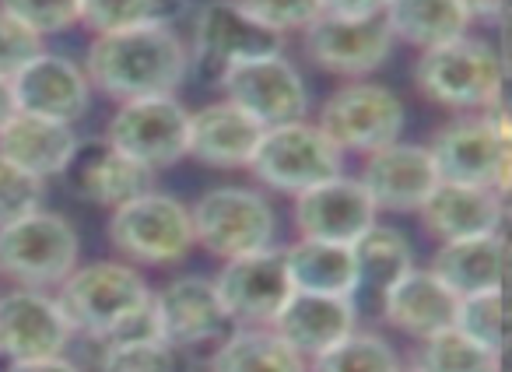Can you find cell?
Returning a JSON list of instances; mask_svg holds the SVG:
<instances>
[{"label": "cell", "mask_w": 512, "mask_h": 372, "mask_svg": "<svg viewBox=\"0 0 512 372\" xmlns=\"http://www.w3.org/2000/svg\"><path fill=\"white\" fill-rule=\"evenodd\" d=\"M190 71V53L169 25L99 36L88 50V85L116 102L172 95Z\"/></svg>", "instance_id": "1"}, {"label": "cell", "mask_w": 512, "mask_h": 372, "mask_svg": "<svg viewBox=\"0 0 512 372\" xmlns=\"http://www.w3.org/2000/svg\"><path fill=\"white\" fill-rule=\"evenodd\" d=\"M57 306L71 334H85L95 341H113V337L134 334V330H151L148 281L120 260H95V264L74 267L60 281Z\"/></svg>", "instance_id": "2"}, {"label": "cell", "mask_w": 512, "mask_h": 372, "mask_svg": "<svg viewBox=\"0 0 512 372\" xmlns=\"http://www.w3.org/2000/svg\"><path fill=\"white\" fill-rule=\"evenodd\" d=\"M428 155L442 183L488 186L505 197L512 165V134L502 102L481 116H460L446 123L428 144Z\"/></svg>", "instance_id": "3"}, {"label": "cell", "mask_w": 512, "mask_h": 372, "mask_svg": "<svg viewBox=\"0 0 512 372\" xmlns=\"http://www.w3.org/2000/svg\"><path fill=\"white\" fill-rule=\"evenodd\" d=\"M418 88L446 109H491L502 102L505 67L491 43L474 36L449 39L432 50H421L414 67Z\"/></svg>", "instance_id": "4"}, {"label": "cell", "mask_w": 512, "mask_h": 372, "mask_svg": "<svg viewBox=\"0 0 512 372\" xmlns=\"http://www.w3.org/2000/svg\"><path fill=\"white\" fill-rule=\"evenodd\" d=\"M249 172L278 194L299 197L309 186H320L327 179L341 176L344 151H337L334 141L316 123H278V127L264 130L253 158H249Z\"/></svg>", "instance_id": "5"}, {"label": "cell", "mask_w": 512, "mask_h": 372, "mask_svg": "<svg viewBox=\"0 0 512 372\" xmlns=\"http://www.w3.org/2000/svg\"><path fill=\"white\" fill-rule=\"evenodd\" d=\"M109 243L134 264L169 267L197 246L193 218L183 201L169 194H148L120 204L109 218Z\"/></svg>", "instance_id": "6"}, {"label": "cell", "mask_w": 512, "mask_h": 372, "mask_svg": "<svg viewBox=\"0 0 512 372\" xmlns=\"http://www.w3.org/2000/svg\"><path fill=\"white\" fill-rule=\"evenodd\" d=\"M78 250L74 225L43 208L0 225V274H8L22 288L60 285L78 267Z\"/></svg>", "instance_id": "7"}, {"label": "cell", "mask_w": 512, "mask_h": 372, "mask_svg": "<svg viewBox=\"0 0 512 372\" xmlns=\"http://www.w3.org/2000/svg\"><path fill=\"white\" fill-rule=\"evenodd\" d=\"M190 218L193 239L221 260L267 250L274 243V229H278L267 197H260L256 190H246V186L207 190L190 208Z\"/></svg>", "instance_id": "8"}, {"label": "cell", "mask_w": 512, "mask_h": 372, "mask_svg": "<svg viewBox=\"0 0 512 372\" xmlns=\"http://www.w3.org/2000/svg\"><path fill=\"white\" fill-rule=\"evenodd\" d=\"M316 127L334 141L337 151H376L386 148L404 130V102L376 81H351L337 88L320 109Z\"/></svg>", "instance_id": "9"}, {"label": "cell", "mask_w": 512, "mask_h": 372, "mask_svg": "<svg viewBox=\"0 0 512 372\" xmlns=\"http://www.w3.org/2000/svg\"><path fill=\"white\" fill-rule=\"evenodd\" d=\"M186 123L190 113L176 102V95L123 102L106 127V141L120 155L134 158L144 169H165L186 158Z\"/></svg>", "instance_id": "10"}, {"label": "cell", "mask_w": 512, "mask_h": 372, "mask_svg": "<svg viewBox=\"0 0 512 372\" xmlns=\"http://www.w3.org/2000/svg\"><path fill=\"white\" fill-rule=\"evenodd\" d=\"M221 88L232 106L253 116L260 127L302 120L309 113V88L292 60L260 57L221 71Z\"/></svg>", "instance_id": "11"}, {"label": "cell", "mask_w": 512, "mask_h": 372, "mask_svg": "<svg viewBox=\"0 0 512 372\" xmlns=\"http://www.w3.org/2000/svg\"><path fill=\"white\" fill-rule=\"evenodd\" d=\"M214 292H218L228 320L242 323V327H271L274 316L292 295L285 250L267 246V250L225 260L221 274L214 278Z\"/></svg>", "instance_id": "12"}, {"label": "cell", "mask_w": 512, "mask_h": 372, "mask_svg": "<svg viewBox=\"0 0 512 372\" xmlns=\"http://www.w3.org/2000/svg\"><path fill=\"white\" fill-rule=\"evenodd\" d=\"M302 43H306V57L316 67L330 74H344V78H358V74H372L386 64L393 53V32L383 15L376 18H330L320 15L302 29Z\"/></svg>", "instance_id": "13"}, {"label": "cell", "mask_w": 512, "mask_h": 372, "mask_svg": "<svg viewBox=\"0 0 512 372\" xmlns=\"http://www.w3.org/2000/svg\"><path fill=\"white\" fill-rule=\"evenodd\" d=\"M228 323L232 320L214 292V281L207 278L183 274V278L169 281L162 292H151L148 327L158 341H165L176 351L214 341L225 334Z\"/></svg>", "instance_id": "14"}, {"label": "cell", "mask_w": 512, "mask_h": 372, "mask_svg": "<svg viewBox=\"0 0 512 372\" xmlns=\"http://www.w3.org/2000/svg\"><path fill=\"white\" fill-rule=\"evenodd\" d=\"M193 50L200 60L225 71L260 57H278L285 50V36L256 22L239 0H211L193 22Z\"/></svg>", "instance_id": "15"}, {"label": "cell", "mask_w": 512, "mask_h": 372, "mask_svg": "<svg viewBox=\"0 0 512 372\" xmlns=\"http://www.w3.org/2000/svg\"><path fill=\"white\" fill-rule=\"evenodd\" d=\"M376 204L351 176H334L295 197V229L302 239L351 246L376 225Z\"/></svg>", "instance_id": "16"}, {"label": "cell", "mask_w": 512, "mask_h": 372, "mask_svg": "<svg viewBox=\"0 0 512 372\" xmlns=\"http://www.w3.org/2000/svg\"><path fill=\"white\" fill-rule=\"evenodd\" d=\"M11 92H15L18 113L46 116L71 127L88 113V102H92L88 74L74 60L46 50L11 78Z\"/></svg>", "instance_id": "17"}, {"label": "cell", "mask_w": 512, "mask_h": 372, "mask_svg": "<svg viewBox=\"0 0 512 372\" xmlns=\"http://www.w3.org/2000/svg\"><path fill=\"white\" fill-rule=\"evenodd\" d=\"M67 341L71 327L57 299H50L43 288H15L0 295V355L8 362L64 355Z\"/></svg>", "instance_id": "18"}, {"label": "cell", "mask_w": 512, "mask_h": 372, "mask_svg": "<svg viewBox=\"0 0 512 372\" xmlns=\"http://www.w3.org/2000/svg\"><path fill=\"white\" fill-rule=\"evenodd\" d=\"M365 194L383 211H418L425 197L439 183V172L432 165V155L421 144H386L369 151V162L362 169Z\"/></svg>", "instance_id": "19"}, {"label": "cell", "mask_w": 512, "mask_h": 372, "mask_svg": "<svg viewBox=\"0 0 512 372\" xmlns=\"http://www.w3.org/2000/svg\"><path fill=\"white\" fill-rule=\"evenodd\" d=\"M64 176L81 201L113 211L151 190V169L137 165L134 158L120 155L106 137L92 144H78Z\"/></svg>", "instance_id": "20"}, {"label": "cell", "mask_w": 512, "mask_h": 372, "mask_svg": "<svg viewBox=\"0 0 512 372\" xmlns=\"http://www.w3.org/2000/svg\"><path fill=\"white\" fill-rule=\"evenodd\" d=\"M421 225L428 236L439 243H453V239H474V236H495L502 229L505 204L502 194L488 190V186H470V183H435V190L425 197L418 208Z\"/></svg>", "instance_id": "21"}, {"label": "cell", "mask_w": 512, "mask_h": 372, "mask_svg": "<svg viewBox=\"0 0 512 372\" xmlns=\"http://www.w3.org/2000/svg\"><path fill=\"white\" fill-rule=\"evenodd\" d=\"M267 127L242 113L232 102H211V106L190 113L186 123V155L211 169H249L256 144L264 137Z\"/></svg>", "instance_id": "22"}, {"label": "cell", "mask_w": 512, "mask_h": 372, "mask_svg": "<svg viewBox=\"0 0 512 372\" xmlns=\"http://www.w3.org/2000/svg\"><path fill=\"white\" fill-rule=\"evenodd\" d=\"M355 302L341 295H313V292H292L281 313L274 316L271 330L288 341L302 358H316L327 348L355 330Z\"/></svg>", "instance_id": "23"}, {"label": "cell", "mask_w": 512, "mask_h": 372, "mask_svg": "<svg viewBox=\"0 0 512 372\" xmlns=\"http://www.w3.org/2000/svg\"><path fill=\"white\" fill-rule=\"evenodd\" d=\"M379 299H383V316L390 327L425 341V337L453 327L460 295L449 292L428 267H411Z\"/></svg>", "instance_id": "24"}, {"label": "cell", "mask_w": 512, "mask_h": 372, "mask_svg": "<svg viewBox=\"0 0 512 372\" xmlns=\"http://www.w3.org/2000/svg\"><path fill=\"white\" fill-rule=\"evenodd\" d=\"M78 137L71 123L46 120V116L15 113L0 127V158L15 162L18 169L32 172L46 183L50 176H64L74 158Z\"/></svg>", "instance_id": "25"}, {"label": "cell", "mask_w": 512, "mask_h": 372, "mask_svg": "<svg viewBox=\"0 0 512 372\" xmlns=\"http://www.w3.org/2000/svg\"><path fill=\"white\" fill-rule=\"evenodd\" d=\"M428 271L456 295L474 292H495L505 278V239L495 236H474V239H453L442 243L432 257Z\"/></svg>", "instance_id": "26"}, {"label": "cell", "mask_w": 512, "mask_h": 372, "mask_svg": "<svg viewBox=\"0 0 512 372\" xmlns=\"http://www.w3.org/2000/svg\"><path fill=\"white\" fill-rule=\"evenodd\" d=\"M285 271L288 281H292V292L341 295V299H351L358 292L355 253H351V246L341 243L299 239L285 250Z\"/></svg>", "instance_id": "27"}, {"label": "cell", "mask_w": 512, "mask_h": 372, "mask_svg": "<svg viewBox=\"0 0 512 372\" xmlns=\"http://www.w3.org/2000/svg\"><path fill=\"white\" fill-rule=\"evenodd\" d=\"M383 18L393 39H404L407 46H418V50H432L449 39L467 36L470 25L460 0H386Z\"/></svg>", "instance_id": "28"}, {"label": "cell", "mask_w": 512, "mask_h": 372, "mask_svg": "<svg viewBox=\"0 0 512 372\" xmlns=\"http://www.w3.org/2000/svg\"><path fill=\"white\" fill-rule=\"evenodd\" d=\"M207 372H306V358L271 327H242L221 341Z\"/></svg>", "instance_id": "29"}, {"label": "cell", "mask_w": 512, "mask_h": 372, "mask_svg": "<svg viewBox=\"0 0 512 372\" xmlns=\"http://www.w3.org/2000/svg\"><path fill=\"white\" fill-rule=\"evenodd\" d=\"M355 253V267H358V288H372V292L383 295L393 281L404 271L414 267V253L407 243L404 232L390 229V225H372L365 236H358L351 243Z\"/></svg>", "instance_id": "30"}, {"label": "cell", "mask_w": 512, "mask_h": 372, "mask_svg": "<svg viewBox=\"0 0 512 372\" xmlns=\"http://www.w3.org/2000/svg\"><path fill=\"white\" fill-rule=\"evenodd\" d=\"M183 15V0H81V22L95 36L130 29H155L169 25Z\"/></svg>", "instance_id": "31"}, {"label": "cell", "mask_w": 512, "mask_h": 372, "mask_svg": "<svg viewBox=\"0 0 512 372\" xmlns=\"http://www.w3.org/2000/svg\"><path fill=\"white\" fill-rule=\"evenodd\" d=\"M414 372H502V355L481 348L460 330L449 327L421 341Z\"/></svg>", "instance_id": "32"}, {"label": "cell", "mask_w": 512, "mask_h": 372, "mask_svg": "<svg viewBox=\"0 0 512 372\" xmlns=\"http://www.w3.org/2000/svg\"><path fill=\"white\" fill-rule=\"evenodd\" d=\"M99 372H179V351L158 341L151 330H134L106 341Z\"/></svg>", "instance_id": "33"}, {"label": "cell", "mask_w": 512, "mask_h": 372, "mask_svg": "<svg viewBox=\"0 0 512 372\" xmlns=\"http://www.w3.org/2000/svg\"><path fill=\"white\" fill-rule=\"evenodd\" d=\"M313 372H404L400 358L379 334H358L351 330L344 341L316 355Z\"/></svg>", "instance_id": "34"}, {"label": "cell", "mask_w": 512, "mask_h": 372, "mask_svg": "<svg viewBox=\"0 0 512 372\" xmlns=\"http://www.w3.org/2000/svg\"><path fill=\"white\" fill-rule=\"evenodd\" d=\"M453 330L470 337L481 348L502 355V288L495 292H474L460 295L453 316Z\"/></svg>", "instance_id": "35"}, {"label": "cell", "mask_w": 512, "mask_h": 372, "mask_svg": "<svg viewBox=\"0 0 512 372\" xmlns=\"http://www.w3.org/2000/svg\"><path fill=\"white\" fill-rule=\"evenodd\" d=\"M0 11L36 36H57L81 22V0H0Z\"/></svg>", "instance_id": "36"}, {"label": "cell", "mask_w": 512, "mask_h": 372, "mask_svg": "<svg viewBox=\"0 0 512 372\" xmlns=\"http://www.w3.org/2000/svg\"><path fill=\"white\" fill-rule=\"evenodd\" d=\"M39 204H43V179L0 158V225L32 215L39 211Z\"/></svg>", "instance_id": "37"}, {"label": "cell", "mask_w": 512, "mask_h": 372, "mask_svg": "<svg viewBox=\"0 0 512 372\" xmlns=\"http://www.w3.org/2000/svg\"><path fill=\"white\" fill-rule=\"evenodd\" d=\"M239 4L256 22L281 32V36L292 29H306L309 22H316L323 15L320 0H239Z\"/></svg>", "instance_id": "38"}, {"label": "cell", "mask_w": 512, "mask_h": 372, "mask_svg": "<svg viewBox=\"0 0 512 372\" xmlns=\"http://www.w3.org/2000/svg\"><path fill=\"white\" fill-rule=\"evenodd\" d=\"M39 53H43V36L0 11V78L11 81Z\"/></svg>", "instance_id": "39"}, {"label": "cell", "mask_w": 512, "mask_h": 372, "mask_svg": "<svg viewBox=\"0 0 512 372\" xmlns=\"http://www.w3.org/2000/svg\"><path fill=\"white\" fill-rule=\"evenodd\" d=\"M320 11L330 18H376L386 11V0H320Z\"/></svg>", "instance_id": "40"}, {"label": "cell", "mask_w": 512, "mask_h": 372, "mask_svg": "<svg viewBox=\"0 0 512 372\" xmlns=\"http://www.w3.org/2000/svg\"><path fill=\"white\" fill-rule=\"evenodd\" d=\"M8 372H81L71 358L50 355V358H25V362H11Z\"/></svg>", "instance_id": "41"}, {"label": "cell", "mask_w": 512, "mask_h": 372, "mask_svg": "<svg viewBox=\"0 0 512 372\" xmlns=\"http://www.w3.org/2000/svg\"><path fill=\"white\" fill-rule=\"evenodd\" d=\"M460 8L470 22H502L505 0H460Z\"/></svg>", "instance_id": "42"}, {"label": "cell", "mask_w": 512, "mask_h": 372, "mask_svg": "<svg viewBox=\"0 0 512 372\" xmlns=\"http://www.w3.org/2000/svg\"><path fill=\"white\" fill-rule=\"evenodd\" d=\"M15 113H18V106H15V92H11V81L0 78V127H4Z\"/></svg>", "instance_id": "43"}]
</instances>
